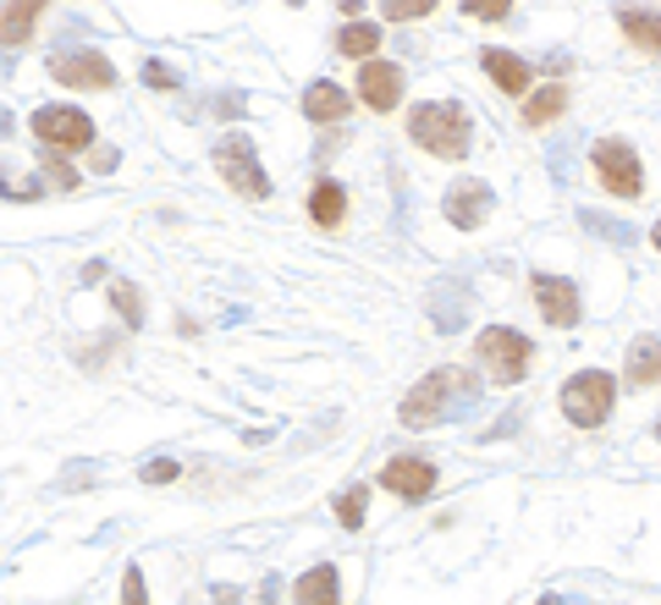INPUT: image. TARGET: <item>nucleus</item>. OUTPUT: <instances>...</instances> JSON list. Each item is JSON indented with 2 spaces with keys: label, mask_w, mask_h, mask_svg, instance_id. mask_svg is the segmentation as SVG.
Masks as SVG:
<instances>
[{
  "label": "nucleus",
  "mask_w": 661,
  "mask_h": 605,
  "mask_svg": "<svg viewBox=\"0 0 661 605\" xmlns=\"http://www.w3.org/2000/svg\"><path fill=\"white\" fill-rule=\"evenodd\" d=\"M474 396H480V374L447 363V369H430V374L403 396L397 418H403L408 429H430V424H441V418L452 413V402H474Z\"/></svg>",
  "instance_id": "nucleus-1"
},
{
  "label": "nucleus",
  "mask_w": 661,
  "mask_h": 605,
  "mask_svg": "<svg viewBox=\"0 0 661 605\" xmlns=\"http://www.w3.org/2000/svg\"><path fill=\"white\" fill-rule=\"evenodd\" d=\"M408 138L425 144L436 160H463L469 155V111L452 100H425L408 111Z\"/></svg>",
  "instance_id": "nucleus-2"
},
{
  "label": "nucleus",
  "mask_w": 661,
  "mask_h": 605,
  "mask_svg": "<svg viewBox=\"0 0 661 605\" xmlns=\"http://www.w3.org/2000/svg\"><path fill=\"white\" fill-rule=\"evenodd\" d=\"M474 363H485V374H491L496 385H518V380L529 374V363H535V347H529L524 330L491 325V330H480V341H474Z\"/></svg>",
  "instance_id": "nucleus-3"
},
{
  "label": "nucleus",
  "mask_w": 661,
  "mask_h": 605,
  "mask_svg": "<svg viewBox=\"0 0 661 605\" xmlns=\"http://www.w3.org/2000/svg\"><path fill=\"white\" fill-rule=\"evenodd\" d=\"M612 402H617V380L601 374V369H579V374L562 385V413H568V424H579V429L606 424Z\"/></svg>",
  "instance_id": "nucleus-4"
},
{
  "label": "nucleus",
  "mask_w": 661,
  "mask_h": 605,
  "mask_svg": "<svg viewBox=\"0 0 661 605\" xmlns=\"http://www.w3.org/2000/svg\"><path fill=\"white\" fill-rule=\"evenodd\" d=\"M215 171L226 177L232 193H243V199H270V177H265V166H259V155H254V144H248L243 133H226V138L215 144Z\"/></svg>",
  "instance_id": "nucleus-5"
},
{
  "label": "nucleus",
  "mask_w": 661,
  "mask_h": 605,
  "mask_svg": "<svg viewBox=\"0 0 661 605\" xmlns=\"http://www.w3.org/2000/svg\"><path fill=\"white\" fill-rule=\"evenodd\" d=\"M34 138L56 155H78V149H94V122L78 105H45L34 111Z\"/></svg>",
  "instance_id": "nucleus-6"
},
{
  "label": "nucleus",
  "mask_w": 661,
  "mask_h": 605,
  "mask_svg": "<svg viewBox=\"0 0 661 605\" xmlns=\"http://www.w3.org/2000/svg\"><path fill=\"white\" fill-rule=\"evenodd\" d=\"M590 160H595V177H601L606 193H617V199H639L645 193V166H639V155L623 138H601L590 149Z\"/></svg>",
  "instance_id": "nucleus-7"
},
{
  "label": "nucleus",
  "mask_w": 661,
  "mask_h": 605,
  "mask_svg": "<svg viewBox=\"0 0 661 605\" xmlns=\"http://www.w3.org/2000/svg\"><path fill=\"white\" fill-rule=\"evenodd\" d=\"M45 67H51V78L67 83V89H116V67H111V56H100V51H56Z\"/></svg>",
  "instance_id": "nucleus-8"
},
{
  "label": "nucleus",
  "mask_w": 661,
  "mask_h": 605,
  "mask_svg": "<svg viewBox=\"0 0 661 605\" xmlns=\"http://www.w3.org/2000/svg\"><path fill=\"white\" fill-rule=\"evenodd\" d=\"M359 100L370 111H397V100H403V67H392L381 56L359 61Z\"/></svg>",
  "instance_id": "nucleus-9"
},
{
  "label": "nucleus",
  "mask_w": 661,
  "mask_h": 605,
  "mask_svg": "<svg viewBox=\"0 0 661 605\" xmlns=\"http://www.w3.org/2000/svg\"><path fill=\"white\" fill-rule=\"evenodd\" d=\"M441 215L458 226V232H474V226H485V215H491V182H452L447 188V199H441Z\"/></svg>",
  "instance_id": "nucleus-10"
},
{
  "label": "nucleus",
  "mask_w": 661,
  "mask_h": 605,
  "mask_svg": "<svg viewBox=\"0 0 661 605\" xmlns=\"http://www.w3.org/2000/svg\"><path fill=\"white\" fill-rule=\"evenodd\" d=\"M535 303H540V314H546L557 330H573V325H579V287H573L568 276L540 270V276H535Z\"/></svg>",
  "instance_id": "nucleus-11"
},
{
  "label": "nucleus",
  "mask_w": 661,
  "mask_h": 605,
  "mask_svg": "<svg viewBox=\"0 0 661 605\" xmlns=\"http://www.w3.org/2000/svg\"><path fill=\"white\" fill-rule=\"evenodd\" d=\"M381 490H392V495H403V501H425V495L436 490V468L419 462V457H392V462L381 468Z\"/></svg>",
  "instance_id": "nucleus-12"
},
{
  "label": "nucleus",
  "mask_w": 661,
  "mask_h": 605,
  "mask_svg": "<svg viewBox=\"0 0 661 605\" xmlns=\"http://www.w3.org/2000/svg\"><path fill=\"white\" fill-rule=\"evenodd\" d=\"M617 29L628 34V45H639V56H661V12L639 0H617Z\"/></svg>",
  "instance_id": "nucleus-13"
},
{
  "label": "nucleus",
  "mask_w": 661,
  "mask_h": 605,
  "mask_svg": "<svg viewBox=\"0 0 661 605\" xmlns=\"http://www.w3.org/2000/svg\"><path fill=\"white\" fill-rule=\"evenodd\" d=\"M292 600H298V605H343V578H337V567H309V572L292 583Z\"/></svg>",
  "instance_id": "nucleus-14"
},
{
  "label": "nucleus",
  "mask_w": 661,
  "mask_h": 605,
  "mask_svg": "<svg viewBox=\"0 0 661 605\" xmlns=\"http://www.w3.org/2000/svg\"><path fill=\"white\" fill-rule=\"evenodd\" d=\"M45 0H0V45H23L40 29Z\"/></svg>",
  "instance_id": "nucleus-15"
},
{
  "label": "nucleus",
  "mask_w": 661,
  "mask_h": 605,
  "mask_svg": "<svg viewBox=\"0 0 661 605\" xmlns=\"http://www.w3.org/2000/svg\"><path fill=\"white\" fill-rule=\"evenodd\" d=\"M348 111H354V100H348L337 83H325V78H320V83L303 89V116H309V122H343Z\"/></svg>",
  "instance_id": "nucleus-16"
},
{
  "label": "nucleus",
  "mask_w": 661,
  "mask_h": 605,
  "mask_svg": "<svg viewBox=\"0 0 661 605\" xmlns=\"http://www.w3.org/2000/svg\"><path fill=\"white\" fill-rule=\"evenodd\" d=\"M480 61H485V72H491V83H496L502 94L518 100V94L529 89V67H524L513 51H496V45H491V51H480Z\"/></svg>",
  "instance_id": "nucleus-17"
},
{
  "label": "nucleus",
  "mask_w": 661,
  "mask_h": 605,
  "mask_svg": "<svg viewBox=\"0 0 661 605\" xmlns=\"http://www.w3.org/2000/svg\"><path fill=\"white\" fill-rule=\"evenodd\" d=\"M309 215H314V226L337 232V226H343V215H348V193H343V182L320 177V182H314V193H309Z\"/></svg>",
  "instance_id": "nucleus-18"
},
{
  "label": "nucleus",
  "mask_w": 661,
  "mask_h": 605,
  "mask_svg": "<svg viewBox=\"0 0 661 605\" xmlns=\"http://www.w3.org/2000/svg\"><path fill=\"white\" fill-rule=\"evenodd\" d=\"M628 385L645 391V385H661V336H639L628 347Z\"/></svg>",
  "instance_id": "nucleus-19"
},
{
  "label": "nucleus",
  "mask_w": 661,
  "mask_h": 605,
  "mask_svg": "<svg viewBox=\"0 0 661 605\" xmlns=\"http://www.w3.org/2000/svg\"><path fill=\"white\" fill-rule=\"evenodd\" d=\"M562 111H568V89H562V83H546L540 94H529V100H524V111H518V116H524V127H546V122H557Z\"/></svg>",
  "instance_id": "nucleus-20"
},
{
  "label": "nucleus",
  "mask_w": 661,
  "mask_h": 605,
  "mask_svg": "<svg viewBox=\"0 0 661 605\" xmlns=\"http://www.w3.org/2000/svg\"><path fill=\"white\" fill-rule=\"evenodd\" d=\"M337 51H343L348 61H370V56L381 51V23H348V29L337 34Z\"/></svg>",
  "instance_id": "nucleus-21"
},
{
  "label": "nucleus",
  "mask_w": 661,
  "mask_h": 605,
  "mask_svg": "<svg viewBox=\"0 0 661 605\" xmlns=\"http://www.w3.org/2000/svg\"><path fill=\"white\" fill-rule=\"evenodd\" d=\"M111 303H116V314H122V325H127V330H138V325H144V292H138L133 281L111 276Z\"/></svg>",
  "instance_id": "nucleus-22"
},
{
  "label": "nucleus",
  "mask_w": 661,
  "mask_h": 605,
  "mask_svg": "<svg viewBox=\"0 0 661 605\" xmlns=\"http://www.w3.org/2000/svg\"><path fill=\"white\" fill-rule=\"evenodd\" d=\"M365 512H370V484H348V490L337 495V517H343V528L359 534V528H365Z\"/></svg>",
  "instance_id": "nucleus-23"
},
{
  "label": "nucleus",
  "mask_w": 661,
  "mask_h": 605,
  "mask_svg": "<svg viewBox=\"0 0 661 605\" xmlns=\"http://www.w3.org/2000/svg\"><path fill=\"white\" fill-rule=\"evenodd\" d=\"M579 221H584V232H595V237H606V243H634V226H628V221H612V215H595V210H584Z\"/></svg>",
  "instance_id": "nucleus-24"
},
{
  "label": "nucleus",
  "mask_w": 661,
  "mask_h": 605,
  "mask_svg": "<svg viewBox=\"0 0 661 605\" xmlns=\"http://www.w3.org/2000/svg\"><path fill=\"white\" fill-rule=\"evenodd\" d=\"M45 177H51V188H61V193H72V188H78V171H72L56 149H45Z\"/></svg>",
  "instance_id": "nucleus-25"
},
{
  "label": "nucleus",
  "mask_w": 661,
  "mask_h": 605,
  "mask_svg": "<svg viewBox=\"0 0 661 605\" xmlns=\"http://www.w3.org/2000/svg\"><path fill=\"white\" fill-rule=\"evenodd\" d=\"M392 23H414V18H425V12H436V0H386L381 7Z\"/></svg>",
  "instance_id": "nucleus-26"
},
{
  "label": "nucleus",
  "mask_w": 661,
  "mask_h": 605,
  "mask_svg": "<svg viewBox=\"0 0 661 605\" xmlns=\"http://www.w3.org/2000/svg\"><path fill=\"white\" fill-rule=\"evenodd\" d=\"M463 12L480 18V23H502V18L513 12V0H463Z\"/></svg>",
  "instance_id": "nucleus-27"
},
{
  "label": "nucleus",
  "mask_w": 661,
  "mask_h": 605,
  "mask_svg": "<svg viewBox=\"0 0 661 605\" xmlns=\"http://www.w3.org/2000/svg\"><path fill=\"white\" fill-rule=\"evenodd\" d=\"M122 605H149V589H144V572H138V567L122 572Z\"/></svg>",
  "instance_id": "nucleus-28"
},
{
  "label": "nucleus",
  "mask_w": 661,
  "mask_h": 605,
  "mask_svg": "<svg viewBox=\"0 0 661 605\" xmlns=\"http://www.w3.org/2000/svg\"><path fill=\"white\" fill-rule=\"evenodd\" d=\"M171 479H177V462H171V457L144 462V484H171Z\"/></svg>",
  "instance_id": "nucleus-29"
},
{
  "label": "nucleus",
  "mask_w": 661,
  "mask_h": 605,
  "mask_svg": "<svg viewBox=\"0 0 661 605\" xmlns=\"http://www.w3.org/2000/svg\"><path fill=\"white\" fill-rule=\"evenodd\" d=\"M144 83H149V89H177V72L160 67V61H149V67H144Z\"/></svg>",
  "instance_id": "nucleus-30"
},
{
  "label": "nucleus",
  "mask_w": 661,
  "mask_h": 605,
  "mask_svg": "<svg viewBox=\"0 0 661 605\" xmlns=\"http://www.w3.org/2000/svg\"><path fill=\"white\" fill-rule=\"evenodd\" d=\"M116 160H122L116 149H94V171H116Z\"/></svg>",
  "instance_id": "nucleus-31"
},
{
  "label": "nucleus",
  "mask_w": 661,
  "mask_h": 605,
  "mask_svg": "<svg viewBox=\"0 0 661 605\" xmlns=\"http://www.w3.org/2000/svg\"><path fill=\"white\" fill-rule=\"evenodd\" d=\"M215 605H237V594H232V589H215Z\"/></svg>",
  "instance_id": "nucleus-32"
},
{
  "label": "nucleus",
  "mask_w": 661,
  "mask_h": 605,
  "mask_svg": "<svg viewBox=\"0 0 661 605\" xmlns=\"http://www.w3.org/2000/svg\"><path fill=\"white\" fill-rule=\"evenodd\" d=\"M650 243H656V248H661V221H656V226H650Z\"/></svg>",
  "instance_id": "nucleus-33"
},
{
  "label": "nucleus",
  "mask_w": 661,
  "mask_h": 605,
  "mask_svg": "<svg viewBox=\"0 0 661 605\" xmlns=\"http://www.w3.org/2000/svg\"><path fill=\"white\" fill-rule=\"evenodd\" d=\"M540 605H562V600H557V594H546V600H540Z\"/></svg>",
  "instance_id": "nucleus-34"
},
{
  "label": "nucleus",
  "mask_w": 661,
  "mask_h": 605,
  "mask_svg": "<svg viewBox=\"0 0 661 605\" xmlns=\"http://www.w3.org/2000/svg\"><path fill=\"white\" fill-rule=\"evenodd\" d=\"M7 127H12V122H7V116H0V133H7Z\"/></svg>",
  "instance_id": "nucleus-35"
}]
</instances>
